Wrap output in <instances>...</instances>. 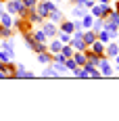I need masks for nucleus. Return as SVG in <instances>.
I'll use <instances>...</instances> for the list:
<instances>
[{
  "mask_svg": "<svg viewBox=\"0 0 119 121\" xmlns=\"http://www.w3.org/2000/svg\"><path fill=\"white\" fill-rule=\"evenodd\" d=\"M6 6H9V13H19V15H25V11H27L23 0H11Z\"/></svg>",
  "mask_w": 119,
  "mask_h": 121,
  "instance_id": "f257e3e1",
  "label": "nucleus"
},
{
  "mask_svg": "<svg viewBox=\"0 0 119 121\" xmlns=\"http://www.w3.org/2000/svg\"><path fill=\"white\" fill-rule=\"evenodd\" d=\"M82 40H84L86 46H90V44L96 40V31H94V29H86V31L82 34Z\"/></svg>",
  "mask_w": 119,
  "mask_h": 121,
  "instance_id": "0eeeda50",
  "label": "nucleus"
},
{
  "mask_svg": "<svg viewBox=\"0 0 119 121\" xmlns=\"http://www.w3.org/2000/svg\"><path fill=\"white\" fill-rule=\"evenodd\" d=\"M105 54L115 59V56L119 54V44H117V42H113V44H105Z\"/></svg>",
  "mask_w": 119,
  "mask_h": 121,
  "instance_id": "39448f33",
  "label": "nucleus"
},
{
  "mask_svg": "<svg viewBox=\"0 0 119 121\" xmlns=\"http://www.w3.org/2000/svg\"><path fill=\"white\" fill-rule=\"evenodd\" d=\"M90 46H92V48H90L92 52H96L98 56H105V44H102L100 40H94V42H92Z\"/></svg>",
  "mask_w": 119,
  "mask_h": 121,
  "instance_id": "6e6552de",
  "label": "nucleus"
},
{
  "mask_svg": "<svg viewBox=\"0 0 119 121\" xmlns=\"http://www.w3.org/2000/svg\"><path fill=\"white\" fill-rule=\"evenodd\" d=\"M61 2H69V0H61Z\"/></svg>",
  "mask_w": 119,
  "mask_h": 121,
  "instance_id": "c85d7f7f",
  "label": "nucleus"
},
{
  "mask_svg": "<svg viewBox=\"0 0 119 121\" xmlns=\"http://www.w3.org/2000/svg\"><path fill=\"white\" fill-rule=\"evenodd\" d=\"M52 67H54V71L59 73H67V67H65V63H59V60H52Z\"/></svg>",
  "mask_w": 119,
  "mask_h": 121,
  "instance_id": "2eb2a0df",
  "label": "nucleus"
},
{
  "mask_svg": "<svg viewBox=\"0 0 119 121\" xmlns=\"http://www.w3.org/2000/svg\"><path fill=\"white\" fill-rule=\"evenodd\" d=\"M13 59V52L6 48H0V63H11Z\"/></svg>",
  "mask_w": 119,
  "mask_h": 121,
  "instance_id": "9b49d317",
  "label": "nucleus"
},
{
  "mask_svg": "<svg viewBox=\"0 0 119 121\" xmlns=\"http://www.w3.org/2000/svg\"><path fill=\"white\" fill-rule=\"evenodd\" d=\"M36 6H38V15H40V17H48L52 9H57L54 2H40V4H36Z\"/></svg>",
  "mask_w": 119,
  "mask_h": 121,
  "instance_id": "f03ea898",
  "label": "nucleus"
},
{
  "mask_svg": "<svg viewBox=\"0 0 119 121\" xmlns=\"http://www.w3.org/2000/svg\"><path fill=\"white\" fill-rule=\"evenodd\" d=\"M59 40L63 42V44H69V42H71V38H69V34H65V31H63V34L59 36Z\"/></svg>",
  "mask_w": 119,
  "mask_h": 121,
  "instance_id": "393cba45",
  "label": "nucleus"
},
{
  "mask_svg": "<svg viewBox=\"0 0 119 121\" xmlns=\"http://www.w3.org/2000/svg\"><path fill=\"white\" fill-rule=\"evenodd\" d=\"M34 40H36V42H48V36L44 34V29H42V31H36V34H34Z\"/></svg>",
  "mask_w": 119,
  "mask_h": 121,
  "instance_id": "aec40b11",
  "label": "nucleus"
},
{
  "mask_svg": "<svg viewBox=\"0 0 119 121\" xmlns=\"http://www.w3.org/2000/svg\"><path fill=\"white\" fill-rule=\"evenodd\" d=\"M0 48H6V50H11V52H13V48H15V42H13V40H4Z\"/></svg>",
  "mask_w": 119,
  "mask_h": 121,
  "instance_id": "4be33fe9",
  "label": "nucleus"
},
{
  "mask_svg": "<svg viewBox=\"0 0 119 121\" xmlns=\"http://www.w3.org/2000/svg\"><path fill=\"white\" fill-rule=\"evenodd\" d=\"M38 60L46 65V63H50V60H52V56H50L48 52H38Z\"/></svg>",
  "mask_w": 119,
  "mask_h": 121,
  "instance_id": "6ab92c4d",
  "label": "nucleus"
},
{
  "mask_svg": "<svg viewBox=\"0 0 119 121\" xmlns=\"http://www.w3.org/2000/svg\"><path fill=\"white\" fill-rule=\"evenodd\" d=\"M73 2H75V4H82V2H84V0H73Z\"/></svg>",
  "mask_w": 119,
  "mask_h": 121,
  "instance_id": "a878e982",
  "label": "nucleus"
},
{
  "mask_svg": "<svg viewBox=\"0 0 119 121\" xmlns=\"http://www.w3.org/2000/svg\"><path fill=\"white\" fill-rule=\"evenodd\" d=\"M111 6L109 4H98V6H92V17H107Z\"/></svg>",
  "mask_w": 119,
  "mask_h": 121,
  "instance_id": "7ed1b4c3",
  "label": "nucleus"
},
{
  "mask_svg": "<svg viewBox=\"0 0 119 121\" xmlns=\"http://www.w3.org/2000/svg\"><path fill=\"white\" fill-rule=\"evenodd\" d=\"M0 23H2V27H13L11 15H6V13H0Z\"/></svg>",
  "mask_w": 119,
  "mask_h": 121,
  "instance_id": "ddd939ff",
  "label": "nucleus"
},
{
  "mask_svg": "<svg viewBox=\"0 0 119 121\" xmlns=\"http://www.w3.org/2000/svg\"><path fill=\"white\" fill-rule=\"evenodd\" d=\"M117 44H119V40H117Z\"/></svg>",
  "mask_w": 119,
  "mask_h": 121,
  "instance_id": "7c9ffc66",
  "label": "nucleus"
},
{
  "mask_svg": "<svg viewBox=\"0 0 119 121\" xmlns=\"http://www.w3.org/2000/svg\"><path fill=\"white\" fill-rule=\"evenodd\" d=\"M115 63H117V65H119V54H117V56H115Z\"/></svg>",
  "mask_w": 119,
  "mask_h": 121,
  "instance_id": "cd10ccee",
  "label": "nucleus"
},
{
  "mask_svg": "<svg viewBox=\"0 0 119 121\" xmlns=\"http://www.w3.org/2000/svg\"><path fill=\"white\" fill-rule=\"evenodd\" d=\"M0 13H2V6H0Z\"/></svg>",
  "mask_w": 119,
  "mask_h": 121,
  "instance_id": "c756f323",
  "label": "nucleus"
},
{
  "mask_svg": "<svg viewBox=\"0 0 119 121\" xmlns=\"http://www.w3.org/2000/svg\"><path fill=\"white\" fill-rule=\"evenodd\" d=\"M84 71H86V75H90V77H100L102 73L98 71V67H94V65H90V63H86V65H82Z\"/></svg>",
  "mask_w": 119,
  "mask_h": 121,
  "instance_id": "423d86ee",
  "label": "nucleus"
},
{
  "mask_svg": "<svg viewBox=\"0 0 119 121\" xmlns=\"http://www.w3.org/2000/svg\"><path fill=\"white\" fill-rule=\"evenodd\" d=\"M44 34H46L48 38H54V36H57V27H54L52 23H46V25H44Z\"/></svg>",
  "mask_w": 119,
  "mask_h": 121,
  "instance_id": "4468645a",
  "label": "nucleus"
},
{
  "mask_svg": "<svg viewBox=\"0 0 119 121\" xmlns=\"http://www.w3.org/2000/svg\"><path fill=\"white\" fill-rule=\"evenodd\" d=\"M98 71L102 73V75H113V69H111V65H109V60L105 56H100V63H98Z\"/></svg>",
  "mask_w": 119,
  "mask_h": 121,
  "instance_id": "20e7f679",
  "label": "nucleus"
},
{
  "mask_svg": "<svg viewBox=\"0 0 119 121\" xmlns=\"http://www.w3.org/2000/svg\"><path fill=\"white\" fill-rule=\"evenodd\" d=\"M98 2H100V4H107V2H109V0H98Z\"/></svg>",
  "mask_w": 119,
  "mask_h": 121,
  "instance_id": "bb28decb",
  "label": "nucleus"
},
{
  "mask_svg": "<svg viewBox=\"0 0 119 121\" xmlns=\"http://www.w3.org/2000/svg\"><path fill=\"white\" fill-rule=\"evenodd\" d=\"M92 23H94V17L86 13V15L82 17V27H84V29H90V27H92Z\"/></svg>",
  "mask_w": 119,
  "mask_h": 121,
  "instance_id": "9d476101",
  "label": "nucleus"
},
{
  "mask_svg": "<svg viewBox=\"0 0 119 121\" xmlns=\"http://www.w3.org/2000/svg\"><path fill=\"white\" fill-rule=\"evenodd\" d=\"M65 67H67V71H75V69H77L79 65H77V63L73 60V56H69V59L65 60Z\"/></svg>",
  "mask_w": 119,
  "mask_h": 121,
  "instance_id": "dca6fc26",
  "label": "nucleus"
},
{
  "mask_svg": "<svg viewBox=\"0 0 119 121\" xmlns=\"http://www.w3.org/2000/svg\"><path fill=\"white\" fill-rule=\"evenodd\" d=\"M48 17H50V21H52V23H59V21H63V13L59 11V6H57V9H52Z\"/></svg>",
  "mask_w": 119,
  "mask_h": 121,
  "instance_id": "1a4fd4ad",
  "label": "nucleus"
},
{
  "mask_svg": "<svg viewBox=\"0 0 119 121\" xmlns=\"http://www.w3.org/2000/svg\"><path fill=\"white\" fill-rule=\"evenodd\" d=\"M61 52L69 59V56H73V46H71V44H69V46H63V48H61Z\"/></svg>",
  "mask_w": 119,
  "mask_h": 121,
  "instance_id": "412c9836",
  "label": "nucleus"
},
{
  "mask_svg": "<svg viewBox=\"0 0 119 121\" xmlns=\"http://www.w3.org/2000/svg\"><path fill=\"white\" fill-rule=\"evenodd\" d=\"M71 15L73 17H84V15H86V9H84L82 4H75V9L71 11Z\"/></svg>",
  "mask_w": 119,
  "mask_h": 121,
  "instance_id": "f3484780",
  "label": "nucleus"
},
{
  "mask_svg": "<svg viewBox=\"0 0 119 121\" xmlns=\"http://www.w3.org/2000/svg\"><path fill=\"white\" fill-rule=\"evenodd\" d=\"M63 31H65V34H73V31H75L73 21H65V23H63Z\"/></svg>",
  "mask_w": 119,
  "mask_h": 121,
  "instance_id": "a211bd4d",
  "label": "nucleus"
},
{
  "mask_svg": "<svg viewBox=\"0 0 119 121\" xmlns=\"http://www.w3.org/2000/svg\"><path fill=\"white\" fill-rule=\"evenodd\" d=\"M61 48H63V42H61V40H52V42H50V46H48L50 54H52V52H54V54L61 52Z\"/></svg>",
  "mask_w": 119,
  "mask_h": 121,
  "instance_id": "f8f14e48",
  "label": "nucleus"
},
{
  "mask_svg": "<svg viewBox=\"0 0 119 121\" xmlns=\"http://www.w3.org/2000/svg\"><path fill=\"white\" fill-rule=\"evenodd\" d=\"M23 4H25V9H29V11H31V9H36V0H23Z\"/></svg>",
  "mask_w": 119,
  "mask_h": 121,
  "instance_id": "b1692460",
  "label": "nucleus"
},
{
  "mask_svg": "<svg viewBox=\"0 0 119 121\" xmlns=\"http://www.w3.org/2000/svg\"><path fill=\"white\" fill-rule=\"evenodd\" d=\"M42 75H44V77H54V75H59V73L54 71V67H48V69H44Z\"/></svg>",
  "mask_w": 119,
  "mask_h": 121,
  "instance_id": "5701e85b",
  "label": "nucleus"
}]
</instances>
